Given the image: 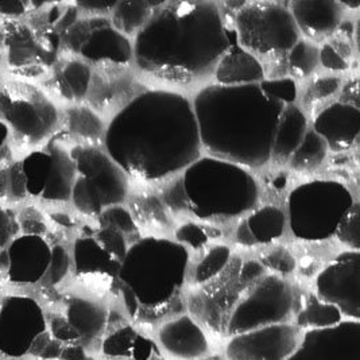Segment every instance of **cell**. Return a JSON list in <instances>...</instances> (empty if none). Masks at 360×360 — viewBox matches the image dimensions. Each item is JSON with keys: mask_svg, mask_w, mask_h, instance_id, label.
<instances>
[{"mask_svg": "<svg viewBox=\"0 0 360 360\" xmlns=\"http://www.w3.org/2000/svg\"><path fill=\"white\" fill-rule=\"evenodd\" d=\"M63 111L42 84L11 76L0 79V122L15 158L44 148L61 129Z\"/></svg>", "mask_w": 360, "mask_h": 360, "instance_id": "6", "label": "cell"}, {"mask_svg": "<svg viewBox=\"0 0 360 360\" xmlns=\"http://www.w3.org/2000/svg\"><path fill=\"white\" fill-rule=\"evenodd\" d=\"M343 320L345 319L342 311L335 305L320 300L314 293L304 295L301 301L297 297L293 324L302 332L335 327L340 324Z\"/></svg>", "mask_w": 360, "mask_h": 360, "instance_id": "27", "label": "cell"}, {"mask_svg": "<svg viewBox=\"0 0 360 360\" xmlns=\"http://www.w3.org/2000/svg\"><path fill=\"white\" fill-rule=\"evenodd\" d=\"M298 30L314 39L335 33L343 18V7L332 0H295L289 3Z\"/></svg>", "mask_w": 360, "mask_h": 360, "instance_id": "24", "label": "cell"}, {"mask_svg": "<svg viewBox=\"0 0 360 360\" xmlns=\"http://www.w3.org/2000/svg\"><path fill=\"white\" fill-rule=\"evenodd\" d=\"M165 204L174 212H181L188 210V200L184 191L182 179L179 182L167 186L164 193Z\"/></svg>", "mask_w": 360, "mask_h": 360, "instance_id": "48", "label": "cell"}, {"mask_svg": "<svg viewBox=\"0 0 360 360\" xmlns=\"http://www.w3.org/2000/svg\"><path fill=\"white\" fill-rule=\"evenodd\" d=\"M229 48L216 65V80L220 85H250L263 82L264 69L259 60L240 46L235 27L226 25Z\"/></svg>", "mask_w": 360, "mask_h": 360, "instance_id": "23", "label": "cell"}, {"mask_svg": "<svg viewBox=\"0 0 360 360\" xmlns=\"http://www.w3.org/2000/svg\"><path fill=\"white\" fill-rule=\"evenodd\" d=\"M96 354L101 360L162 359L153 335L130 320L108 328L98 342Z\"/></svg>", "mask_w": 360, "mask_h": 360, "instance_id": "19", "label": "cell"}, {"mask_svg": "<svg viewBox=\"0 0 360 360\" xmlns=\"http://www.w3.org/2000/svg\"><path fill=\"white\" fill-rule=\"evenodd\" d=\"M0 76H3V58H1V23H0Z\"/></svg>", "mask_w": 360, "mask_h": 360, "instance_id": "54", "label": "cell"}, {"mask_svg": "<svg viewBox=\"0 0 360 360\" xmlns=\"http://www.w3.org/2000/svg\"><path fill=\"white\" fill-rule=\"evenodd\" d=\"M188 210L198 220L226 221L254 211L259 189L245 167L204 157L185 169L182 177Z\"/></svg>", "mask_w": 360, "mask_h": 360, "instance_id": "5", "label": "cell"}, {"mask_svg": "<svg viewBox=\"0 0 360 360\" xmlns=\"http://www.w3.org/2000/svg\"><path fill=\"white\" fill-rule=\"evenodd\" d=\"M162 1L123 0L116 1L112 10V27L119 33H138Z\"/></svg>", "mask_w": 360, "mask_h": 360, "instance_id": "28", "label": "cell"}, {"mask_svg": "<svg viewBox=\"0 0 360 360\" xmlns=\"http://www.w3.org/2000/svg\"><path fill=\"white\" fill-rule=\"evenodd\" d=\"M101 127L103 126L98 115L91 108L75 105L63 111L61 129L58 134H66L82 141V145H92V141L100 135Z\"/></svg>", "mask_w": 360, "mask_h": 360, "instance_id": "29", "label": "cell"}, {"mask_svg": "<svg viewBox=\"0 0 360 360\" xmlns=\"http://www.w3.org/2000/svg\"><path fill=\"white\" fill-rule=\"evenodd\" d=\"M313 131L326 141L330 150H347L359 136V108L342 101L333 103L316 116Z\"/></svg>", "mask_w": 360, "mask_h": 360, "instance_id": "20", "label": "cell"}, {"mask_svg": "<svg viewBox=\"0 0 360 360\" xmlns=\"http://www.w3.org/2000/svg\"><path fill=\"white\" fill-rule=\"evenodd\" d=\"M18 160L29 201L39 205L70 201L76 181V166L63 141L54 136L46 146L30 151Z\"/></svg>", "mask_w": 360, "mask_h": 360, "instance_id": "10", "label": "cell"}, {"mask_svg": "<svg viewBox=\"0 0 360 360\" xmlns=\"http://www.w3.org/2000/svg\"><path fill=\"white\" fill-rule=\"evenodd\" d=\"M320 300L335 305L344 319L360 321V252L344 251L323 269L314 283Z\"/></svg>", "mask_w": 360, "mask_h": 360, "instance_id": "13", "label": "cell"}, {"mask_svg": "<svg viewBox=\"0 0 360 360\" xmlns=\"http://www.w3.org/2000/svg\"><path fill=\"white\" fill-rule=\"evenodd\" d=\"M302 330L293 323L276 324L224 339L223 360H288L297 349Z\"/></svg>", "mask_w": 360, "mask_h": 360, "instance_id": "12", "label": "cell"}, {"mask_svg": "<svg viewBox=\"0 0 360 360\" xmlns=\"http://www.w3.org/2000/svg\"><path fill=\"white\" fill-rule=\"evenodd\" d=\"M176 238L177 243H180L181 246L185 248L201 250L208 245L211 233L202 226H198L195 223H186L176 231Z\"/></svg>", "mask_w": 360, "mask_h": 360, "instance_id": "42", "label": "cell"}, {"mask_svg": "<svg viewBox=\"0 0 360 360\" xmlns=\"http://www.w3.org/2000/svg\"><path fill=\"white\" fill-rule=\"evenodd\" d=\"M94 236L96 238L98 243L104 247L108 252H111L116 259L119 261H124L126 254H127V242L124 239V236L111 229H98L92 232Z\"/></svg>", "mask_w": 360, "mask_h": 360, "instance_id": "44", "label": "cell"}, {"mask_svg": "<svg viewBox=\"0 0 360 360\" xmlns=\"http://www.w3.org/2000/svg\"><path fill=\"white\" fill-rule=\"evenodd\" d=\"M307 134V117L293 104L283 108L271 148V158L276 164H285L295 154Z\"/></svg>", "mask_w": 360, "mask_h": 360, "instance_id": "26", "label": "cell"}, {"mask_svg": "<svg viewBox=\"0 0 360 360\" xmlns=\"http://www.w3.org/2000/svg\"><path fill=\"white\" fill-rule=\"evenodd\" d=\"M261 264L263 267L273 270V274H277L279 277L289 276L295 271V261L293 255L283 247H277L274 250H270L261 258Z\"/></svg>", "mask_w": 360, "mask_h": 360, "instance_id": "40", "label": "cell"}, {"mask_svg": "<svg viewBox=\"0 0 360 360\" xmlns=\"http://www.w3.org/2000/svg\"><path fill=\"white\" fill-rule=\"evenodd\" d=\"M76 8L82 13H91V14H104L112 11L116 6L114 0H82L73 3Z\"/></svg>", "mask_w": 360, "mask_h": 360, "instance_id": "49", "label": "cell"}, {"mask_svg": "<svg viewBox=\"0 0 360 360\" xmlns=\"http://www.w3.org/2000/svg\"><path fill=\"white\" fill-rule=\"evenodd\" d=\"M46 80H49V88L45 89L49 94L76 104L86 98L89 92L92 72L88 64L76 57L66 60L58 57Z\"/></svg>", "mask_w": 360, "mask_h": 360, "instance_id": "25", "label": "cell"}, {"mask_svg": "<svg viewBox=\"0 0 360 360\" xmlns=\"http://www.w3.org/2000/svg\"><path fill=\"white\" fill-rule=\"evenodd\" d=\"M160 360H166V359H164V358H162V359H160Z\"/></svg>", "mask_w": 360, "mask_h": 360, "instance_id": "56", "label": "cell"}, {"mask_svg": "<svg viewBox=\"0 0 360 360\" xmlns=\"http://www.w3.org/2000/svg\"><path fill=\"white\" fill-rule=\"evenodd\" d=\"M354 202L351 191L339 181L301 184L288 197L292 233L307 242L327 240L335 235L340 220Z\"/></svg>", "mask_w": 360, "mask_h": 360, "instance_id": "7", "label": "cell"}, {"mask_svg": "<svg viewBox=\"0 0 360 360\" xmlns=\"http://www.w3.org/2000/svg\"><path fill=\"white\" fill-rule=\"evenodd\" d=\"M0 360H6V359H3V358H1V356H0Z\"/></svg>", "mask_w": 360, "mask_h": 360, "instance_id": "55", "label": "cell"}, {"mask_svg": "<svg viewBox=\"0 0 360 360\" xmlns=\"http://www.w3.org/2000/svg\"><path fill=\"white\" fill-rule=\"evenodd\" d=\"M48 332V313L41 301L25 292L0 297V356L19 360L30 355L35 340Z\"/></svg>", "mask_w": 360, "mask_h": 360, "instance_id": "11", "label": "cell"}, {"mask_svg": "<svg viewBox=\"0 0 360 360\" xmlns=\"http://www.w3.org/2000/svg\"><path fill=\"white\" fill-rule=\"evenodd\" d=\"M63 314L79 335L82 345L89 351L91 347H98L108 328V309L101 301L89 295H70L66 298Z\"/></svg>", "mask_w": 360, "mask_h": 360, "instance_id": "21", "label": "cell"}, {"mask_svg": "<svg viewBox=\"0 0 360 360\" xmlns=\"http://www.w3.org/2000/svg\"><path fill=\"white\" fill-rule=\"evenodd\" d=\"M100 229H111L120 232L123 236L136 232L131 213L126 208L115 205L105 208L98 216Z\"/></svg>", "mask_w": 360, "mask_h": 360, "instance_id": "38", "label": "cell"}, {"mask_svg": "<svg viewBox=\"0 0 360 360\" xmlns=\"http://www.w3.org/2000/svg\"><path fill=\"white\" fill-rule=\"evenodd\" d=\"M17 217L20 235H34L46 238L48 235V216L44 213L39 204L27 201L17 207Z\"/></svg>", "mask_w": 360, "mask_h": 360, "instance_id": "34", "label": "cell"}, {"mask_svg": "<svg viewBox=\"0 0 360 360\" xmlns=\"http://www.w3.org/2000/svg\"><path fill=\"white\" fill-rule=\"evenodd\" d=\"M70 202L73 204L75 210L82 213L84 216H100V213L104 211L100 197L96 191L92 188V185L76 174V181L73 184Z\"/></svg>", "mask_w": 360, "mask_h": 360, "instance_id": "35", "label": "cell"}, {"mask_svg": "<svg viewBox=\"0 0 360 360\" xmlns=\"http://www.w3.org/2000/svg\"><path fill=\"white\" fill-rule=\"evenodd\" d=\"M104 143L115 164L141 182L165 180L201 154L193 105L181 94L164 89L132 98L110 122Z\"/></svg>", "mask_w": 360, "mask_h": 360, "instance_id": "1", "label": "cell"}, {"mask_svg": "<svg viewBox=\"0 0 360 360\" xmlns=\"http://www.w3.org/2000/svg\"><path fill=\"white\" fill-rule=\"evenodd\" d=\"M283 108L285 104L263 94L259 84H212L193 101L201 146L213 158L262 167L271 160Z\"/></svg>", "mask_w": 360, "mask_h": 360, "instance_id": "3", "label": "cell"}, {"mask_svg": "<svg viewBox=\"0 0 360 360\" xmlns=\"http://www.w3.org/2000/svg\"><path fill=\"white\" fill-rule=\"evenodd\" d=\"M319 61L323 64L326 69H329V70L342 72V70L348 69L347 60L332 44H326L320 49V51H319Z\"/></svg>", "mask_w": 360, "mask_h": 360, "instance_id": "47", "label": "cell"}, {"mask_svg": "<svg viewBox=\"0 0 360 360\" xmlns=\"http://www.w3.org/2000/svg\"><path fill=\"white\" fill-rule=\"evenodd\" d=\"M263 94L282 104H293L297 98V84L292 79H273L259 82Z\"/></svg>", "mask_w": 360, "mask_h": 360, "instance_id": "39", "label": "cell"}, {"mask_svg": "<svg viewBox=\"0 0 360 360\" xmlns=\"http://www.w3.org/2000/svg\"><path fill=\"white\" fill-rule=\"evenodd\" d=\"M151 335L166 360H207L213 355L211 332L191 313L166 319Z\"/></svg>", "mask_w": 360, "mask_h": 360, "instance_id": "14", "label": "cell"}, {"mask_svg": "<svg viewBox=\"0 0 360 360\" xmlns=\"http://www.w3.org/2000/svg\"><path fill=\"white\" fill-rule=\"evenodd\" d=\"M335 236L345 246L359 251L360 248V204L354 202L340 220Z\"/></svg>", "mask_w": 360, "mask_h": 360, "instance_id": "37", "label": "cell"}, {"mask_svg": "<svg viewBox=\"0 0 360 360\" xmlns=\"http://www.w3.org/2000/svg\"><path fill=\"white\" fill-rule=\"evenodd\" d=\"M288 360H360V321L345 319L335 327L304 330Z\"/></svg>", "mask_w": 360, "mask_h": 360, "instance_id": "16", "label": "cell"}, {"mask_svg": "<svg viewBox=\"0 0 360 360\" xmlns=\"http://www.w3.org/2000/svg\"><path fill=\"white\" fill-rule=\"evenodd\" d=\"M0 154L1 155H7V157H13L15 158L13 150L10 148V136L8 131L6 129V126L0 122ZM17 160V158H15Z\"/></svg>", "mask_w": 360, "mask_h": 360, "instance_id": "52", "label": "cell"}, {"mask_svg": "<svg viewBox=\"0 0 360 360\" xmlns=\"http://www.w3.org/2000/svg\"><path fill=\"white\" fill-rule=\"evenodd\" d=\"M189 270V251L180 243L148 236L129 247L117 276L127 319L138 327H155L180 314L182 289Z\"/></svg>", "mask_w": 360, "mask_h": 360, "instance_id": "4", "label": "cell"}, {"mask_svg": "<svg viewBox=\"0 0 360 360\" xmlns=\"http://www.w3.org/2000/svg\"><path fill=\"white\" fill-rule=\"evenodd\" d=\"M229 48L226 23L213 1H162L136 33L141 70L172 82H191L216 68Z\"/></svg>", "mask_w": 360, "mask_h": 360, "instance_id": "2", "label": "cell"}, {"mask_svg": "<svg viewBox=\"0 0 360 360\" xmlns=\"http://www.w3.org/2000/svg\"><path fill=\"white\" fill-rule=\"evenodd\" d=\"M246 224L255 245H269L279 239L285 232V213L274 205L258 208L246 219Z\"/></svg>", "mask_w": 360, "mask_h": 360, "instance_id": "30", "label": "cell"}, {"mask_svg": "<svg viewBox=\"0 0 360 360\" xmlns=\"http://www.w3.org/2000/svg\"><path fill=\"white\" fill-rule=\"evenodd\" d=\"M35 1H0V20H17L29 17L35 10Z\"/></svg>", "mask_w": 360, "mask_h": 360, "instance_id": "46", "label": "cell"}, {"mask_svg": "<svg viewBox=\"0 0 360 360\" xmlns=\"http://www.w3.org/2000/svg\"><path fill=\"white\" fill-rule=\"evenodd\" d=\"M231 259V250L227 246H214L197 263L192 281L196 285H205L220 276Z\"/></svg>", "mask_w": 360, "mask_h": 360, "instance_id": "32", "label": "cell"}, {"mask_svg": "<svg viewBox=\"0 0 360 360\" xmlns=\"http://www.w3.org/2000/svg\"><path fill=\"white\" fill-rule=\"evenodd\" d=\"M345 104L359 108V82L354 80L349 82L343 91V101Z\"/></svg>", "mask_w": 360, "mask_h": 360, "instance_id": "50", "label": "cell"}, {"mask_svg": "<svg viewBox=\"0 0 360 360\" xmlns=\"http://www.w3.org/2000/svg\"><path fill=\"white\" fill-rule=\"evenodd\" d=\"M236 240L239 245L245 247H252L255 246V242H254V238L250 232V229L247 227L246 220H243L239 227L236 229Z\"/></svg>", "mask_w": 360, "mask_h": 360, "instance_id": "51", "label": "cell"}, {"mask_svg": "<svg viewBox=\"0 0 360 360\" xmlns=\"http://www.w3.org/2000/svg\"><path fill=\"white\" fill-rule=\"evenodd\" d=\"M327 155V143L316 132H307L301 145L290 157L292 169L298 173H309L316 170Z\"/></svg>", "mask_w": 360, "mask_h": 360, "instance_id": "31", "label": "cell"}, {"mask_svg": "<svg viewBox=\"0 0 360 360\" xmlns=\"http://www.w3.org/2000/svg\"><path fill=\"white\" fill-rule=\"evenodd\" d=\"M72 269L79 282L103 293H117V276L122 261L101 246L94 233L79 236L72 250Z\"/></svg>", "mask_w": 360, "mask_h": 360, "instance_id": "18", "label": "cell"}, {"mask_svg": "<svg viewBox=\"0 0 360 360\" xmlns=\"http://www.w3.org/2000/svg\"><path fill=\"white\" fill-rule=\"evenodd\" d=\"M342 7H349V8H359L360 0H354V1H338Z\"/></svg>", "mask_w": 360, "mask_h": 360, "instance_id": "53", "label": "cell"}, {"mask_svg": "<svg viewBox=\"0 0 360 360\" xmlns=\"http://www.w3.org/2000/svg\"><path fill=\"white\" fill-rule=\"evenodd\" d=\"M19 235L17 207L0 204V250H4Z\"/></svg>", "mask_w": 360, "mask_h": 360, "instance_id": "43", "label": "cell"}, {"mask_svg": "<svg viewBox=\"0 0 360 360\" xmlns=\"http://www.w3.org/2000/svg\"><path fill=\"white\" fill-rule=\"evenodd\" d=\"M69 151L76 166V174L92 185L104 210L126 200L129 177L107 153L94 145H75Z\"/></svg>", "mask_w": 360, "mask_h": 360, "instance_id": "15", "label": "cell"}, {"mask_svg": "<svg viewBox=\"0 0 360 360\" xmlns=\"http://www.w3.org/2000/svg\"><path fill=\"white\" fill-rule=\"evenodd\" d=\"M0 79H1V76H0Z\"/></svg>", "mask_w": 360, "mask_h": 360, "instance_id": "57", "label": "cell"}, {"mask_svg": "<svg viewBox=\"0 0 360 360\" xmlns=\"http://www.w3.org/2000/svg\"><path fill=\"white\" fill-rule=\"evenodd\" d=\"M72 270V257L64 245H51V259L49 269L41 285L45 288H57L68 278Z\"/></svg>", "mask_w": 360, "mask_h": 360, "instance_id": "36", "label": "cell"}, {"mask_svg": "<svg viewBox=\"0 0 360 360\" xmlns=\"http://www.w3.org/2000/svg\"><path fill=\"white\" fill-rule=\"evenodd\" d=\"M77 56L92 64L127 65L132 58L131 44L123 34L115 30L107 18L98 17L96 26L86 37Z\"/></svg>", "mask_w": 360, "mask_h": 360, "instance_id": "22", "label": "cell"}, {"mask_svg": "<svg viewBox=\"0 0 360 360\" xmlns=\"http://www.w3.org/2000/svg\"><path fill=\"white\" fill-rule=\"evenodd\" d=\"M319 51L320 49L307 41H298L288 53V64L292 75L295 77L311 76L319 65Z\"/></svg>", "mask_w": 360, "mask_h": 360, "instance_id": "33", "label": "cell"}, {"mask_svg": "<svg viewBox=\"0 0 360 360\" xmlns=\"http://www.w3.org/2000/svg\"><path fill=\"white\" fill-rule=\"evenodd\" d=\"M4 252L7 269L1 278L3 283L22 290L42 283L51 259L48 238L19 235L4 248Z\"/></svg>", "mask_w": 360, "mask_h": 360, "instance_id": "17", "label": "cell"}, {"mask_svg": "<svg viewBox=\"0 0 360 360\" xmlns=\"http://www.w3.org/2000/svg\"><path fill=\"white\" fill-rule=\"evenodd\" d=\"M235 23L240 46L251 54L277 57L289 53L300 41V30L285 3H246L238 11Z\"/></svg>", "mask_w": 360, "mask_h": 360, "instance_id": "9", "label": "cell"}, {"mask_svg": "<svg viewBox=\"0 0 360 360\" xmlns=\"http://www.w3.org/2000/svg\"><path fill=\"white\" fill-rule=\"evenodd\" d=\"M340 84L342 82L338 77H323L316 80L305 94V104H314L335 95L339 91Z\"/></svg>", "mask_w": 360, "mask_h": 360, "instance_id": "45", "label": "cell"}, {"mask_svg": "<svg viewBox=\"0 0 360 360\" xmlns=\"http://www.w3.org/2000/svg\"><path fill=\"white\" fill-rule=\"evenodd\" d=\"M297 295L289 281L264 274L239 298L229 314L224 339L258 328L293 323Z\"/></svg>", "mask_w": 360, "mask_h": 360, "instance_id": "8", "label": "cell"}, {"mask_svg": "<svg viewBox=\"0 0 360 360\" xmlns=\"http://www.w3.org/2000/svg\"><path fill=\"white\" fill-rule=\"evenodd\" d=\"M48 332L51 339L63 345L69 344H82L79 335L72 326L68 323L63 313L48 314Z\"/></svg>", "mask_w": 360, "mask_h": 360, "instance_id": "41", "label": "cell"}]
</instances>
